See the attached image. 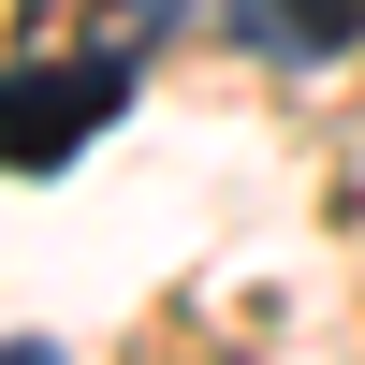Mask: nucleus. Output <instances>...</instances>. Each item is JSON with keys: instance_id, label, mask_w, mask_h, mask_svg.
Returning a JSON list of instances; mask_svg holds the SVG:
<instances>
[{"instance_id": "nucleus-1", "label": "nucleus", "mask_w": 365, "mask_h": 365, "mask_svg": "<svg viewBox=\"0 0 365 365\" xmlns=\"http://www.w3.org/2000/svg\"><path fill=\"white\" fill-rule=\"evenodd\" d=\"M117 103H132V29H117V44H88V58H44V73H15V88H0V161H15V175H58V161H73V146L117 117Z\"/></svg>"}, {"instance_id": "nucleus-2", "label": "nucleus", "mask_w": 365, "mask_h": 365, "mask_svg": "<svg viewBox=\"0 0 365 365\" xmlns=\"http://www.w3.org/2000/svg\"><path fill=\"white\" fill-rule=\"evenodd\" d=\"M234 44L278 58V73H322V58L365 44V0H234Z\"/></svg>"}, {"instance_id": "nucleus-3", "label": "nucleus", "mask_w": 365, "mask_h": 365, "mask_svg": "<svg viewBox=\"0 0 365 365\" xmlns=\"http://www.w3.org/2000/svg\"><path fill=\"white\" fill-rule=\"evenodd\" d=\"M0 365H73V351H58V336H0Z\"/></svg>"}]
</instances>
